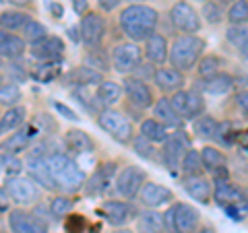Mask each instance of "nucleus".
Returning <instances> with one entry per match:
<instances>
[{"mask_svg":"<svg viewBox=\"0 0 248 233\" xmlns=\"http://www.w3.org/2000/svg\"><path fill=\"white\" fill-rule=\"evenodd\" d=\"M118 23L124 35L133 42H145L155 33L159 23V13L149 4H128L118 15Z\"/></svg>","mask_w":248,"mask_h":233,"instance_id":"1","label":"nucleus"},{"mask_svg":"<svg viewBox=\"0 0 248 233\" xmlns=\"http://www.w3.org/2000/svg\"><path fill=\"white\" fill-rule=\"evenodd\" d=\"M48 163H50V172L52 177L56 182L58 190L64 192H79L85 184H87V175L83 169L77 165V161L71 159L64 153H50L48 155Z\"/></svg>","mask_w":248,"mask_h":233,"instance_id":"2","label":"nucleus"},{"mask_svg":"<svg viewBox=\"0 0 248 233\" xmlns=\"http://www.w3.org/2000/svg\"><path fill=\"white\" fill-rule=\"evenodd\" d=\"M207 48V42L203 37H199L197 33H184L180 37H176L170 45V64L178 71H190L199 64V60L203 58V52Z\"/></svg>","mask_w":248,"mask_h":233,"instance_id":"3","label":"nucleus"},{"mask_svg":"<svg viewBox=\"0 0 248 233\" xmlns=\"http://www.w3.org/2000/svg\"><path fill=\"white\" fill-rule=\"evenodd\" d=\"M164 219L168 233H192L201 221V213L186 203H176L166 211Z\"/></svg>","mask_w":248,"mask_h":233,"instance_id":"4","label":"nucleus"},{"mask_svg":"<svg viewBox=\"0 0 248 233\" xmlns=\"http://www.w3.org/2000/svg\"><path fill=\"white\" fill-rule=\"evenodd\" d=\"M97 124L104 132H108L116 143L126 145L133 143L135 138V130H133V122H130L122 112L116 110H102L97 116Z\"/></svg>","mask_w":248,"mask_h":233,"instance_id":"5","label":"nucleus"},{"mask_svg":"<svg viewBox=\"0 0 248 233\" xmlns=\"http://www.w3.org/2000/svg\"><path fill=\"white\" fill-rule=\"evenodd\" d=\"M42 149L44 146L40 145V146H35V149L29 151L27 159H25V169H27V174L33 182H37L42 188L54 192V190H58V186H56V182H54L52 172H50V163H48L50 153H44Z\"/></svg>","mask_w":248,"mask_h":233,"instance_id":"6","label":"nucleus"},{"mask_svg":"<svg viewBox=\"0 0 248 233\" xmlns=\"http://www.w3.org/2000/svg\"><path fill=\"white\" fill-rule=\"evenodd\" d=\"M143 50L139 48L135 42H124L118 44L112 50V66L114 71H118L120 74H130L135 73L143 62Z\"/></svg>","mask_w":248,"mask_h":233,"instance_id":"7","label":"nucleus"},{"mask_svg":"<svg viewBox=\"0 0 248 233\" xmlns=\"http://www.w3.org/2000/svg\"><path fill=\"white\" fill-rule=\"evenodd\" d=\"M116 192L124 200H133L139 196V192L145 186V172L137 165H126L116 175Z\"/></svg>","mask_w":248,"mask_h":233,"instance_id":"8","label":"nucleus"},{"mask_svg":"<svg viewBox=\"0 0 248 233\" xmlns=\"http://www.w3.org/2000/svg\"><path fill=\"white\" fill-rule=\"evenodd\" d=\"M4 190L9 192V196L21 206L33 204L40 198V188H37V182H33L31 177H9L4 182Z\"/></svg>","mask_w":248,"mask_h":233,"instance_id":"9","label":"nucleus"},{"mask_svg":"<svg viewBox=\"0 0 248 233\" xmlns=\"http://www.w3.org/2000/svg\"><path fill=\"white\" fill-rule=\"evenodd\" d=\"M99 215L114 227H126V223L133 221L139 213L128 200H106L99 206Z\"/></svg>","mask_w":248,"mask_h":233,"instance_id":"10","label":"nucleus"},{"mask_svg":"<svg viewBox=\"0 0 248 233\" xmlns=\"http://www.w3.org/2000/svg\"><path fill=\"white\" fill-rule=\"evenodd\" d=\"M170 23L182 33H197L201 29V17L195 11V6H190L186 0L176 2L170 9Z\"/></svg>","mask_w":248,"mask_h":233,"instance_id":"11","label":"nucleus"},{"mask_svg":"<svg viewBox=\"0 0 248 233\" xmlns=\"http://www.w3.org/2000/svg\"><path fill=\"white\" fill-rule=\"evenodd\" d=\"M106 19L99 13H87L81 19V37L87 48H99L106 37Z\"/></svg>","mask_w":248,"mask_h":233,"instance_id":"12","label":"nucleus"},{"mask_svg":"<svg viewBox=\"0 0 248 233\" xmlns=\"http://www.w3.org/2000/svg\"><path fill=\"white\" fill-rule=\"evenodd\" d=\"M116 172H118V165L114 161H106L99 163L97 169L93 172V175L87 180L85 188H87V194L91 196H99V194H106L108 188L112 186V182H116Z\"/></svg>","mask_w":248,"mask_h":233,"instance_id":"13","label":"nucleus"},{"mask_svg":"<svg viewBox=\"0 0 248 233\" xmlns=\"http://www.w3.org/2000/svg\"><path fill=\"white\" fill-rule=\"evenodd\" d=\"M124 95L139 110L153 107V93L149 89V85L143 79H139V76H126L124 79Z\"/></svg>","mask_w":248,"mask_h":233,"instance_id":"14","label":"nucleus"},{"mask_svg":"<svg viewBox=\"0 0 248 233\" xmlns=\"http://www.w3.org/2000/svg\"><path fill=\"white\" fill-rule=\"evenodd\" d=\"M9 229L11 233H48V223L35 213L13 211L9 215Z\"/></svg>","mask_w":248,"mask_h":233,"instance_id":"15","label":"nucleus"},{"mask_svg":"<svg viewBox=\"0 0 248 233\" xmlns=\"http://www.w3.org/2000/svg\"><path fill=\"white\" fill-rule=\"evenodd\" d=\"M190 149V143L186 141V136L182 132H174V136H168V141L164 143V149H161V159L164 163L174 169V167H180L182 165V159L186 151Z\"/></svg>","mask_w":248,"mask_h":233,"instance_id":"16","label":"nucleus"},{"mask_svg":"<svg viewBox=\"0 0 248 233\" xmlns=\"http://www.w3.org/2000/svg\"><path fill=\"white\" fill-rule=\"evenodd\" d=\"M139 200H141V204H145L147 208H161L174 200V192L161 184L145 182L141 192H139Z\"/></svg>","mask_w":248,"mask_h":233,"instance_id":"17","label":"nucleus"},{"mask_svg":"<svg viewBox=\"0 0 248 233\" xmlns=\"http://www.w3.org/2000/svg\"><path fill=\"white\" fill-rule=\"evenodd\" d=\"M213 198H215V203L219 204L221 208H226L228 204H234V203H238V200H246L248 194L240 188V186L232 184L226 177V180H215Z\"/></svg>","mask_w":248,"mask_h":233,"instance_id":"18","label":"nucleus"},{"mask_svg":"<svg viewBox=\"0 0 248 233\" xmlns=\"http://www.w3.org/2000/svg\"><path fill=\"white\" fill-rule=\"evenodd\" d=\"M201 157H203L205 169L213 175V180H226L228 177V167H226V155L215 146H203L201 149Z\"/></svg>","mask_w":248,"mask_h":233,"instance_id":"19","label":"nucleus"},{"mask_svg":"<svg viewBox=\"0 0 248 233\" xmlns=\"http://www.w3.org/2000/svg\"><path fill=\"white\" fill-rule=\"evenodd\" d=\"M184 190L192 200H197L201 204H209L213 198L211 182L205 175H188L184 180Z\"/></svg>","mask_w":248,"mask_h":233,"instance_id":"20","label":"nucleus"},{"mask_svg":"<svg viewBox=\"0 0 248 233\" xmlns=\"http://www.w3.org/2000/svg\"><path fill=\"white\" fill-rule=\"evenodd\" d=\"M62 54H64V42H62L58 35H48L46 40H42L40 44H35L33 48H31V56L37 62L58 60Z\"/></svg>","mask_w":248,"mask_h":233,"instance_id":"21","label":"nucleus"},{"mask_svg":"<svg viewBox=\"0 0 248 233\" xmlns=\"http://www.w3.org/2000/svg\"><path fill=\"white\" fill-rule=\"evenodd\" d=\"M153 81L155 85L164 91V93H176L184 87V73L178 71V68H157V71L153 73Z\"/></svg>","mask_w":248,"mask_h":233,"instance_id":"22","label":"nucleus"},{"mask_svg":"<svg viewBox=\"0 0 248 233\" xmlns=\"http://www.w3.org/2000/svg\"><path fill=\"white\" fill-rule=\"evenodd\" d=\"M143 52H145V58L151 64H157V66H161L170 58V45L166 42V37L159 33H153L151 37H147Z\"/></svg>","mask_w":248,"mask_h":233,"instance_id":"23","label":"nucleus"},{"mask_svg":"<svg viewBox=\"0 0 248 233\" xmlns=\"http://www.w3.org/2000/svg\"><path fill=\"white\" fill-rule=\"evenodd\" d=\"M153 116H155V120H159L168 128H180L184 122L182 116L174 110L170 97H161L157 99V103H153Z\"/></svg>","mask_w":248,"mask_h":233,"instance_id":"24","label":"nucleus"},{"mask_svg":"<svg viewBox=\"0 0 248 233\" xmlns=\"http://www.w3.org/2000/svg\"><path fill=\"white\" fill-rule=\"evenodd\" d=\"M137 231L139 233H168L164 215H159L157 208H149V211L139 213V217H137Z\"/></svg>","mask_w":248,"mask_h":233,"instance_id":"25","label":"nucleus"},{"mask_svg":"<svg viewBox=\"0 0 248 233\" xmlns=\"http://www.w3.org/2000/svg\"><path fill=\"white\" fill-rule=\"evenodd\" d=\"M64 143H66V149L75 155H87L95 151V143H93V138L85 130H75V128L68 130L64 136Z\"/></svg>","mask_w":248,"mask_h":233,"instance_id":"26","label":"nucleus"},{"mask_svg":"<svg viewBox=\"0 0 248 233\" xmlns=\"http://www.w3.org/2000/svg\"><path fill=\"white\" fill-rule=\"evenodd\" d=\"M25 40L15 33H9L6 29H2V33H0V54H2V58H9V60H17L21 58L23 54H25Z\"/></svg>","mask_w":248,"mask_h":233,"instance_id":"27","label":"nucleus"},{"mask_svg":"<svg viewBox=\"0 0 248 233\" xmlns=\"http://www.w3.org/2000/svg\"><path fill=\"white\" fill-rule=\"evenodd\" d=\"M62 73V64L60 60H44V62H37V64L31 68V79L37 81V83H52L56 81Z\"/></svg>","mask_w":248,"mask_h":233,"instance_id":"28","label":"nucleus"},{"mask_svg":"<svg viewBox=\"0 0 248 233\" xmlns=\"http://www.w3.org/2000/svg\"><path fill=\"white\" fill-rule=\"evenodd\" d=\"M25 118H27V110L23 105L6 107L2 118H0V132H2V134H9V132L21 128L23 122H25Z\"/></svg>","mask_w":248,"mask_h":233,"instance_id":"29","label":"nucleus"},{"mask_svg":"<svg viewBox=\"0 0 248 233\" xmlns=\"http://www.w3.org/2000/svg\"><path fill=\"white\" fill-rule=\"evenodd\" d=\"M234 76L228 73H219L211 76V79L203 81V91L209 93V95H228V93L234 89Z\"/></svg>","mask_w":248,"mask_h":233,"instance_id":"30","label":"nucleus"},{"mask_svg":"<svg viewBox=\"0 0 248 233\" xmlns=\"http://www.w3.org/2000/svg\"><path fill=\"white\" fill-rule=\"evenodd\" d=\"M33 134H35V130L31 126L21 128L19 132H13V134L9 136V141L2 143V151L4 153H13V155L23 153L29 146V141H31V136Z\"/></svg>","mask_w":248,"mask_h":233,"instance_id":"31","label":"nucleus"},{"mask_svg":"<svg viewBox=\"0 0 248 233\" xmlns=\"http://www.w3.org/2000/svg\"><path fill=\"white\" fill-rule=\"evenodd\" d=\"M68 81L77 85V87H89V85H99L104 79H102V73L99 71L85 64V66H79V68H75V71H71Z\"/></svg>","mask_w":248,"mask_h":233,"instance_id":"32","label":"nucleus"},{"mask_svg":"<svg viewBox=\"0 0 248 233\" xmlns=\"http://www.w3.org/2000/svg\"><path fill=\"white\" fill-rule=\"evenodd\" d=\"M122 87L116 81H102L97 85V91H95V97L102 105H114L118 99L122 97Z\"/></svg>","mask_w":248,"mask_h":233,"instance_id":"33","label":"nucleus"},{"mask_svg":"<svg viewBox=\"0 0 248 233\" xmlns=\"http://www.w3.org/2000/svg\"><path fill=\"white\" fill-rule=\"evenodd\" d=\"M141 134L153 143H166L168 141V126H164V124L155 118H147L141 122Z\"/></svg>","mask_w":248,"mask_h":233,"instance_id":"34","label":"nucleus"},{"mask_svg":"<svg viewBox=\"0 0 248 233\" xmlns=\"http://www.w3.org/2000/svg\"><path fill=\"white\" fill-rule=\"evenodd\" d=\"M180 169L186 174V177H188V175H203L205 163H203V157H201V153H199V151H192V149L186 151Z\"/></svg>","mask_w":248,"mask_h":233,"instance_id":"35","label":"nucleus"},{"mask_svg":"<svg viewBox=\"0 0 248 233\" xmlns=\"http://www.w3.org/2000/svg\"><path fill=\"white\" fill-rule=\"evenodd\" d=\"M221 66H223V62H221L219 56H215V54H207V56H203L199 60L197 71H199V74L203 76V79H211V76L221 73Z\"/></svg>","mask_w":248,"mask_h":233,"instance_id":"36","label":"nucleus"},{"mask_svg":"<svg viewBox=\"0 0 248 233\" xmlns=\"http://www.w3.org/2000/svg\"><path fill=\"white\" fill-rule=\"evenodd\" d=\"M219 126L221 124L217 122L215 118H211V116H199V118L195 120V132L199 136L203 138H217V134H219Z\"/></svg>","mask_w":248,"mask_h":233,"instance_id":"37","label":"nucleus"},{"mask_svg":"<svg viewBox=\"0 0 248 233\" xmlns=\"http://www.w3.org/2000/svg\"><path fill=\"white\" fill-rule=\"evenodd\" d=\"M31 19L29 15L21 13V11H9V13H2V17H0V25H2V29L6 31H15V29H23L27 25Z\"/></svg>","mask_w":248,"mask_h":233,"instance_id":"38","label":"nucleus"},{"mask_svg":"<svg viewBox=\"0 0 248 233\" xmlns=\"http://www.w3.org/2000/svg\"><path fill=\"white\" fill-rule=\"evenodd\" d=\"M21 37H23V40H25L27 44L35 45V44H40L42 40H46V37H48V33H46V27L42 25L40 21H33V19H31L27 25L21 29Z\"/></svg>","mask_w":248,"mask_h":233,"instance_id":"39","label":"nucleus"},{"mask_svg":"<svg viewBox=\"0 0 248 233\" xmlns=\"http://www.w3.org/2000/svg\"><path fill=\"white\" fill-rule=\"evenodd\" d=\"M228 21L230 25H242L248 21V0H236L228 9Z\"/></svg>","mask_w":248,"mask_h":233,"instance_id":"40","label":"nucleus"},{"mask_svg":"<svg viewBox=\"0 0 248 233\" xmlns=\"http://www.w3.org/2000/svg\"><path fill=\"white\" fill-rule=\"evenodd\" d=\"M21 99V89L17 83H2L0 85V103L2 107H13Z\"/></svg>","mask_w":248,"mask_h":233,"instance_id":"41","label":"nucleus"},{"mask_svg":"<svg viewBox=\"0 0 248 233\" xmlns=\"http://www.w3.org/2000/svg\"><path fill=\"white\" fill-rule=\"evenodd\" d=\"M153 145L155 143L149 141L147 136H143L141 132L133 138V149H135V153L139 155V157H143V159H153L155 157V146Z\"/></svg>","mask_w":248,"mask_h":233,"instance_id":"42","label":"nucleus"},{"mask_svg":"<svg viewBox=\"0 0 248 233\" xmlns=\"http://www.w3.org/2000/svg\"><path fill=\"white\" fill-rule=\"evenodd\" d=\"M75 203H77V198H68V196H56V198H52V203H50V215H54V217H66L75 208Z\"/></svg>","mask_w":248,"mask_h":233,"instance_id":"43","label":"nucleus"},{"mask_svg":"<svg viewBox=\"0 0 248 233\" xmlns=\"http://www.w3.org/2000/svg\"><path fill=\"white\" fill-rule=\"evenodd\" d=\"M226 40L234 45V48H242L248 42V25H230L226 31Z\"/></svg>","mask_w":248,"mask_h":233,"instance_id":"44","label":"nucleus"},{"mask_svg":"<svg viewBox=\"0 0 248 233\" xmlns=\"http://www.w3.org/2000/svg\"><path fill=\"white\" fill-rule=\"evenodd\" d=\"M23 165H25V163H23L17 155L2 151V172L9 177H17L23 172Z\"/></svg>","mask_w":248,"mask_h":233,"instance_id":"45","label":"nucleus"},{"mask_svg":"<svg viewBox=\"0 0 248 233\" xmlns=\"http://www.w3.org/2000/svg\"><path fill=\"white\" fill-rule=\"evenodd\" d=\"M203 17L207 23H211V25H215V23H219L223 19V9H221L219 0H207L203 4Z\"/></svg>","mask_w":248,"mask_h":233,"instance_id":"46","label":"nucleus"},{"mask_svg":"<svg viewBox=\"0 0 248 233\" xmlns=\"http://www.w3.org/2000/svg\"><path fill=\"white\" fill-rule=\"evenodd\" d=\"M87 227H89V221L83 215H66V219H64L66 233H85Z\"/></svg>","mask_w":248,"mask_h":233,"instance_id":"47","label":"nucleus"},{"mask_svg":"<svg viewBox=\"0 0 248 233\" xmlns=\"http://www.w3.org/2000/svg\"><path fill=\"white\" fill-rule=\"evenodd\" d=\"M223 211L228 213V217L232 221H244L248 217V198L246 200H238L234 204H228Z\"/></svg>","mask_w":248,"mask_h":233,"instance_id":"48","label":"nucleus"},{"mask_svg":"<svg viewBox=\"0 0 248 233\" xmlns=\"http://www.w3.org/2000/svg\"><path fill=\"white\" fill-rule=\"evenodd\" d=\"M89 50H91V52L87 54V66L95 68V71H99V73L108 71V68H110V62H108L106 56H102V54H99V48H89Z\"/></svg>","mask_w":248,"mask_h":233,"instance_id":"49","label":"nucleus"},{"mask_svg":"<svg viewBox=\"0 0 248 233\" xmlns=\"http://www.w3.org/2000/svg\"><path fill=\"white\" fill-rule=\"evenodd\" d=\"M170 102H172L174 110L182 116V118L186 120V110H188V91H176L172 97H170Z\"/></svg>","mask_w":248,"mask_h":233,"instance_id":"50","label":"nucleus"},{"mask_svg":"<svg viewBox=\"0 0 248 233\" xmlns=\"http://www.w3.org/2000/svg\"><path fill=\"white\" fill-rule=\"evenodd\" d=\"M52 105H54V110H56L60 116H64L66 120H75V122L79 120V116H77V114H75V110H71V107H68V105H64V103H58V102H54Z\"/></svg>","mask_w":248,"mask_h":233,"instance_id":"51","label":"nucleus"},{"mask_svg":"<svg viewBox=\"0 0 248 233\" xmlns=\"http://www.w3.org/2000/svg\"><path fill=\"white\" fill-rule=\"evenodd\" d=\"M71 4H73V11L77 15H87L89 13V0H71Z\"/></svg>","mask_w":248,"mask_h":233,"instance_id":"52","label":"nucleus"},{"mask_svg":"<svg viewBox=\"0 0 248 233\" xmlns=\"http://www.w3.org/2000/svg\"><path fill=\"white\" fill-rule=\"evenodd\" d=\"M19 66H21V64H11V76L15 79V83H19V81H25L27 76H31V74H27V71H25V68H23V71H21Z\"/></svg>","mask_w":248,"mask_h":233,"instance_id":"53","label":"nucleus"},{"mask_svg":"<svg viewBox=\"0 0 248 233\" xmlns=\"http://www.w3.org/2000/svg\"><path fill=\"white\" fill-rule=\"evenodd\" d=\"M236 105L240 107V112L248 114V91H240L236 95Z\"/></svg>","mask_w":248,"mask_h":233,"instance_id":"54","label":"nucleus"},{"mask_svg":"<svg viewBox=\"0 0 248 233\" xmlns=\"http://www.w3.org/2000/svg\"><path fill=\"white\" fill-rule=\"evenodd\" d=\"M120 2H122V0H99V6H102L104 11H108V13H110V11H114L116 6L120 4Z\"/></svg>","mask_w":248,"mask_h":233,"instance_id":"55","label":"nucleus"},{"mask_svg":"<svg viewBox=\"0 0 248 233\" xmlns=\"http://www.w3.org/2000/svg\"><path fill=\"white\" fill-rule=\"evenodd\" d=\"M50 11H52L54 19H62V15H64V9H62V4H58V2H50Z\"/></svg>","mask_w":248,"mask_h":233,"instance_id":"56","label":"nucleus"},{"mask_svg":"<svg viewBox=\"0 0 248 233\" xmlns=\"http://www.w3.org/2000/svg\"><path fill=\"white\" fill-rule=\"evenodd\" d=\"M68 37H71L73 42H83V37H81V29H77V27H68Z\"/></svg>","mask_w":248,"mask_h":233,"instance_id":"57","label":"nucleus"},{"mask_svg":"<svg viewBox=\"0 0 248 233\" xmlns=\"http://www.w3.org/2000/svg\"><path fill=\"white\" fill-rule=\"evenodd\" d=\"M11 4H17V6H25V4H29L31 0H9Z\"/></svg>","mask_w":248,"mask_h":233,"instance_id":"58","label":"nucleus"},{"mask_svg":"<svg viewBox=\"0 0 248 233\" xmlns=\"http://www.w3.org/2000/svg\"><path fill=\"white\" fill-rule=\"evenodd\" d=\"M240 52H242V56H244V58L248 60V42H246V44L242 45V48H240Z\"/></svg>","mask_w":248,"mask_h":233,"instance_id":"59","label":"nucleus"},{"mask_svg":"<svg viewBox=\"0 0 248 233\" xmlns=\"http://www.w3.org/2000/svg\"><path fill=\"white\" fill-rule=\"evenodd\" d=\"M114 233H133V231H130V229H126V227H120V229H116Z\"/></svg>","mask_w":248,"mask_h":233,"instance_id":"60","label":"nucleus"},{"mask_svg":"<svg viewBox=\"0 0 248 233\" xmlns=\"http://www.w3.org/2000/svg\"><path fill=\"white\" fill-rule=\"evenodd\" d=\"M219 2H223V4H232V2H236V0H219Z\"/></svg>","mask_w":248,"mask_h":233,"instance_id":"61","label":"nucleus"},{"mask_svg":"<svg viewBox=\"0 0 248 233\" xmlns=\"http://www.w3.org/2000/svg\"><path fill=\"white\" fill-rule=\"evenodd\" d=\"M87 233H91V231H87ZM93 233H95V231H93Z\"/></svg>","mask_w":248,"mask_h":233,"instance_id":"62","label":"nucleus"}]
</instances>
